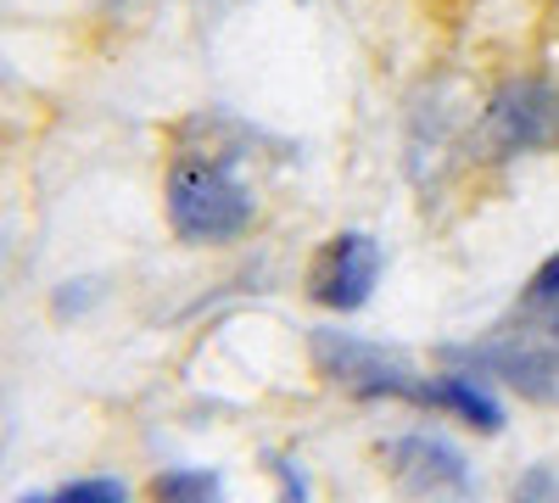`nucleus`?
<instances>
[{
  "instance_id": "obj_3",
  "label": "nucleus",
  "mask_w": 559,
  "mask_h": 503,
  "mask_svg": "<svg viewBox=\"0 0 559 503\" xmlns=\"http://www.w3.org/2000/svg\"><path fill=\"white\" fill-rule=\"evenodd\" d=\"M381 286V241L369 230H342L313 252L308 297L331 313H358Z\"/></svg>"
},
{
  "instance_id": "obj_5",
  "label": "nucleus",
  "mask_w": 559,
  "mask_h": 503,
  "mask_svg": "<svg viewBox=\"0 0 559 503\" xmlns=\"http://www.w3.org/2000/svg\"><path fill=\"white\" fill-rule=\"evenodd\" d=\"M386 470L403 492L414 498H453V492H471V465L464 453L431 431H408V436H392L386 442Z\"/></svg>"
},
{
  "instance_id": "obj_11",
  "label": "nucleus",
  "mask_w": 559,
  "mask_h": 503,
  "mask_svg": "<svg viewBox=\"0 0 559 503\" xmlns=\"http://www.w3.org/2000/svg\"><path fill=\"white\" fill-rule=\"evenodd\" d=\"M96 297H102V286H96V280H68V291L57 297V313H68V319H73L79 308H90Z\"/></svg>"
},
{
  "instance_id": "obj_8",
  "label": "nucleus",
  "mask_w": 559,
  "mask_h": 503,
  "mask_svg": "<svg viewBox=\"0 0 559 503\" xmlns=\"http://www.w3.org/2000/svg\"><path fill=\"white\" fill-rule=\"evenodd\" d=\"M57 503H129V487L118 476H84L57 487Z\"/></svg>"
},
{
  "instance_id": "obj_7",
  "label": "nucleus",
  "mask_w": 559,
  "mask_h": 503,
  "mask_svg": "<svg viewBox=\"0 0 559 503\" xmlns=\"http://www.w3.org/2000/svg\"><path fill=\"white\" fill-rule=\"evenodd\" d=\"M152 503H224V481L218 470H163L152 481Z\"/></svg>"
},
{
  "instance_id": "obj_9",
  "label": "nucleus",
  "mask_w": 559,
  "mask_h": 503,
  "mask_svg": "<svg viewBox=\"0 0 559 503\" xmlns=\"http://www.w3.org/2000/svg\"><path fill=\"white\" fill-rule=\"evenodd\" d=\"M515 503H559V470L554 465H532L515 481Z\"/></svg>"
},
{
  "instance_id": "obj_2",
  "label": "nucleus",
  "mask_w": 559,
  "mask_h": 503,
  "mask_svg": "<svg viewBox=\"0 0 559 503\" xmlns=\"http://www.w3.org/2000/svg\"><path fill=\"white\" fill-rule=\"evenodd\" d=\"M308 347H313L319 375L336 381L342 392L369 397V403H419L426 408V381L431 375H414V363H403L392 347H376V342H364L353 331H313Z\"/></svg>"
},
{
  "instance_id": "obj_4",
  "label": "nucleus",
  "mask_w": 559,
  "mask_h": 503,
  "mask_svg": "<svg viewBox=\"0 0 559 503\" xmlns=\"http://www.w3.org/2000/svg\"><path fill=\"white\" fill-rule=\"evenodd\" d=\"M487 141L503 157L521 152H554L559 146V89L548 79H515L503 84L487 107Z\"/></svg>"
},
{
  "instance_id": "obj_6",
  "label": "nucleus",
  "mask_w": 559,
  "mask_h": 503,
  "mask_svg": "<svg viewBox=\"0 0 559 503\" xmlns=\"http://www.w3.org/2000/svg\"><path fill=\"white\" fill-rule=\"evenodd\" d=\"M426 408L459 415L464 426H476V431H498V426H503V408H498V397H492V392L481 386V375H471V370L431 375V381H426Z\"/></svg>"
},
{
  "instance_id": "obj_14",
  "label": "nucleus",
  "mask_w": 559,
  "mask_h": 503,
  "mask_svg": "<svg viewBox=\"0 0 559 503\" xmlns=\"http://www.w3.org/2000/svg\"><path fill=\"white\" fill-rule=\"evenodd\" d=\"M17 503H57V492H28V498H17Z\"/></svg>"
},
{
  "instance_id": "obj_15",
  "label": "nucleus",
  "mask_w": 559,
  "mask_h": 503,
  "mask_svg": "<svg viewBox=\"0 0 559 503\" xmlns=\"http://www.w3.org/2000/svg\"><path fill=\"white\" fill-rule=\"evenodd\" d=\"M0 447H7V415H0Z\"/></svg>"
},
{
  "instance_id": "obj_1",
  "label": "nucleus",
  "mask_w": 559,
  "mask_h": 503,
  "mask_svg": "<svg viewBox=\"0 0 559 503\" xmlns=\"http://www.w3.org/2000/svg\"><path fill=\"white\" fill-rule=\"evenodd\" d=\"M163 207H168V230L179 241H197V247L236 241V236L252 230V218H258L252 185L213 152H179L168 163Z\"/></svg>"
},
{
  "instance_id": "obj_13",
  "label": "nucleus",
  "mask_w": 559,
  "mask_h": 503,
  "mask_svg": "<svg viewBox=\"0 0 559 503\" xmlns=\"http://www.w3.org/2000/svg\"><path fill=\"white\" fill-rule=\"evenodd\" d=\"M7 263H12V241H7V224H0V280H7Z\"/></svg>"
},
{
  "instance_id": "obj_16",
  "label": "nucleus",
  "mask_w": 559,
  "mask_h": 503,
  "mask_svg": "<svg viewBox=\"0 0 559 503\" xmlns=\"http://www.w3.org/2000/svg\"><path fill=\"white\" fill-rule=\"evenodd\" d=\"M107 7H129V0H107Z\"/></svg>"
},
{
  "instance_id": "obj_10",
  "label": "nucleus",
  "mask_w": 559,
  "mask_h": 503,
  "mask_svg": "<svg viewBox=\"0 0 559 503\" xmlns=\"http://www.w3.org/2000/svg\"><path fill=\"white\" fill-rule=\"evenodd\" d=\"M526 308H548V313H559V252L532 274V286H526Z\"/></svg>"
},
{
  "instance_id": "obj_12",
  "label": "nucleus",
  "mask_w": 559,
  "mask_h": 503,
  "mask_svg": "<svg viewBox=\"0 0 559 503\" xmlns=\"http://www.w3.org/2000/svg\"><path fill=\"white\" fill-rule=\"evenodd\" d=\"M274 476H280V487H286V503H308V481H302L297 459H274Z\"/></svg>"
}]
</instances>
